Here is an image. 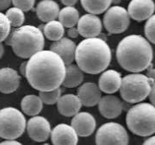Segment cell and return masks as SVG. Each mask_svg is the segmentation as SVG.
I'll use <instances>...</instances> for the list:
<instances>
[{"label": "cell", "instance_id": "6da1fadb", "mask_svg": "<svg viewBox=\"0 0 155 145\" xmlns=\"http://www.w3.org/2000/svg\"><path fill=\"white\" fill-rule=\"evenodd\" d=\"M65 73L66 64L61 56L50 49H42L28 58L24 77L40 92L61 87Z\"/></svg>", "mask_w": 155, "mask_h": 145}, {"label": "cell", "instance_id": "7a4b0ae2", "mask_svg": "<svg viewBox=\"0 0 155 145\" xmlns=\"http://www.w3.org/2000/svg\"><path fill=\"white\" fill-rule=\"evenodd\" d=\"M153 51L147 38L140 35L124 37L116 48V60L126 71L140 72L152 64Z\"/></svg>", "mask_w": 155, "mask_h": 145}, {"label": "cell", "instance_id": "3957f363", "mask_svg": "<svg viewBox=\"0 0 155 145\" xmlns=\"http://www.w3.org/2000/svg\"><path fill=\"white\" fill-rule=\"evenodd\" d=\"M112 54L109 44L99 37L85 38L76 47L75 62L84 72L98 74L107 69Z\"/></svg>", "mask_w": 155, "mask_h": 145}, {"label": "cell", "instance_id": "277c9868", "mask_svg": "<svg viewBox=\"0 0 155 145\" xmlns=\"http://www.w3.org/2000/svg\"><path fill=\"white\" fill-rule=\"evenodd\" d=\"M5 42L11 46L16 56L22 59H28L43 49L45 36L42 31L35 26L22 25L11 31Z\"/></svg>", "mask_w": 155, "mask_h": 145}, {"label": "cell", "instance_id": "5b68a950", "mask_svg": "<svg viewBox=\"0 0 155 145\" xmlns=\"http://www.w3.org/2000/svg\"><path fill=\"white\" fill-rule=\"evenodd\" d=\"M127 128L140 137L155 133V106L151 103H138L131 107L126 116Z\"/></svg>", "mask_w": 155, "mask_h": 145}, {"label": "cell", "instance_id": "8992f818", "mask_svg": "<svg viewBox=\"0 0 155 145\" xmlns=\"http://www.w3.org/2000/svg\"><path fill=\"white\" fill-rule=\"evenodd\" d=\"M153 81L147 75L132 72L122 79L120 94L122 99L129 104H136L145 100L150 93Z\"/></svg>", "mask_w": 155, "mask_h": 145}, {"label": "cell", "instance_id": "52a82bcc", "mask_svg": "<svg viewBox=\"0 0 155 145\" xmlns=\"http://www.w3.org/2000/svg\"><path fill=\"white\" fill-rule=\"evenodd\" d=\"M26 118L23 112L15 107L0 110V137L3 139H17L26 130Z\"/></svg>", "mask_w": 155, "mask_h": 145}, {"label": "cell", "instance_id": "ba28073f", "mask_svg": "<svg viewBox=\"0 0 155 145\" xmlns=\"http://www.w3.org/2000/svg\"><path fill=\"white\" fill-rule=\"evenodd\" d=\"M129 142L126 129L122 124L110 122L103 124L96 134L97 144H127Z\"/></svg>", "mask_w": 155, "mask_h": 145}, {"label": "cell", "instance_id": "9c48e42d", "mask_svg": "<svg viewBox=\"0 0 155 145\" xmlns=\"http://www.w3.org/2000/svg\"><path fill=\"white\" fill-rule=\"evenodd\" d=\"M104 26L110 34H121L126 31L130 24L127 11L122 6L114 5L105 11L103 19Z\"/></svg>", "mask_w": 155, "mask_h": 145}, {"label": "cell", "instance_id": "30bf717a", "mask_svg": "<svg viewBox=\"0 0 155 145\" xmlns=\"http://www.w3.org/2000/svg\"><path fill=\"white\" fill-rule=\"evenodd\" d=\"M26 129L30 139L37 143H42L49 138L51 134V125L48 120L41 116H33L27 123Z\"/></svg>", "mask_w": 155, "mask_h": 145}, {"label": "cell", "instance_id": "8fae6325", "mask_svg": "<svg viewBox=\"0 0 155 145\" xmlns=\"http://www.w3.org/2000/svg\"><path fill=\"white\" fill-rule=\"evenodd\" d=\"M77 28L79 35L84 38L97 37L102 32L103 24L101 19L97 15L88 13L79 17Z\"/></svg>", "mask_w": 155, "mask_h": 145}, {"label": "cell", "instance_id": "7c38bea8", "mask_svg": "<svg viewBox=\"0 0 155 145\" xmlns=\"http://www.w3.org/2000/svg\"><path fill=\"white\" fill-rule=\"evenodd\" d=\"M129 17L136 22L147 20L155 11L153 0H131L127 6Z\"/></svg>", "mask_w": 155, "mask_h": 145}, {"label": "cell", "instance_id": "4fadbf2b", "mask_svg": "<svg viewBox=\"0 0 155 145\" xmlns=\"http://www.w3.org/2000/svg\"><path fill=\"white\" fill-rule=\"evenodd\" d=\"M71 125L78 137H86L94 133L97 127V121L91 113L78 112L72 117Z\"/></svg>", "mask_w": 155, "mask_h": 145}, {"label": "cell", "instance_id": "5bb4252c", "mask_svg": "<svg viewBox=\"0 0 155 145\" xmlns=\"http://www.w3.org/2000/svg\"><path fill=\"white\" fill-rule=\"evenodd\" d=\"M97 105L100 114L109 119L118 117L122 114L123 110V104L121 99L112 94L101 97Z\"/></svg>", "mask_w": 155, "mask_h": 145}, {"label": "cell", "instance_id": "9a60e30c", "mask_svg": "<svg viewBox=\"0 0 155 145\" xmlns=\"http://www.w3.org/2000/svg\"><path fill=\"white\" fill-rule=\"evenodd\" d=\"M51 141L54 144H77L78 136L72 125L60 123L51 130Z\"/></svg>", "mask_w": 155, "mask_h": 145}, {"label": "cell", "instance_id": "2e32d148", "mask_svg": "<svg viewBox=\"0 0 155 145\" xmlns=\"http://www.w3.org/2000/svg\"><path fill=\"white\" fill-rule=\"evenodd\" d=\"M21 82V76L17 70L6 67L0 69V93L11 94L15 93Z\"/></svg>", "mask_w": 155, "mask_h": 145}, {"label": "cell", "instance_id": "e0dca14e", "mask_svg": "<svg viewBox=\"0 0 155 145\" xmlns=\"http://www.w3.org/2000/svg\"><path fill=\"white\" fill-rule=\"evenodd\" d=\"M77 45L70 38L62 37L60 40L54 41L51 46L50 50L54 51L65 62L66 65H69L75 60V51Z\"/></svg>", "mask_w": 155, "mask_h": 145}, {"label": "cell", "instance_id": "ac0fdd59", "mask_svg": "<svg viewBox=\"0 0 155 145\" xmlns=\"http://www.w3.org/2000/svg\"><path fill=\"white\" fill-rule=\"evenodd\" d=\"M122 75L113 69H105L101 72L98 79V86L103 93L113 94L119 91L122 83Z\"/></svg>", "mask_w": 155, "mask_h": 145}, {"label": "cell", "instance_id": "d6986e66", "mask_svg": "<svg viewBox=\"0 0 155 145\" xmlns=\"http://www.w3.org/2000/svg\"><path fill=\"white\" fill-rule=\"evenodd\" d=\"M78 97L81 101L82 106L92 107L98 104L102 97V91L98 85L93 82H86L78 87Z\"/></svg>", "mask_w": 155, "mask_h": 145}, {"label": "cell", "instance_id": "ffe728a7", "mask_svg": "<svg viewBox=\"0 0 155 145\" xmlns=\"http://www.w3.org/2000/svg\"><path fill=\"white\" fill-rule=\"evenodd\" d=\"M57 109L64 117H73L81 109V101L78 95L68 93L61 95L59 100L57 101Z\"/></svg>", "mask_w": 155, "mask_h": 145}, {"label": "cell", "instance_id": "44dd1931", "mask_svg": "<svg viewBox=\"0 0 155 145\" xmlns=\"http://www.w3.org/2000/svg\"><path fill=\"white\" fill-rule=\"evenodd\" d=\"M60 6L54 0H41L36 6V15L43 22H48L58 18Z\"/></svg>", "mask_w": 155, "mask_h": 145}, {"label": "cell", "instance_id": "7402d4cb", "mask_svg": "<svg viewBox=\"0 0 155 145\" xmlns=\"http://www.w3.org/2000/svg\"><path fill=\"white\" fill-rule=\"evenodd\" d=\"M84 80V72L77 64L66 65V73L62 85L67 88H74L80 86Z\"/></svg>", "mask_w": 155, "mask_h": 145}, {"label": "cell", "instance_id": "603a6c76", "mask_svg": "<svg viewBox=\"0 0 155 145\" xmlns=\"http://www.w3.org/2000/svg\"><path fill=\"white\" fill-rule=\"evenodd\" d=\"M43 108V103L39 95L28 94L22 98L21 101V109L23 114L33 117L39 115Z\"/></svg>", "mask_w": 155, "mask_h": 145}, {"label": "cell", "instance_id": "cb8c5ba5", "mask_svg": "<svg viewBox=\"0 0 155 145\" xmlns=\"http://www.w3.org/2000/svg\"><path fill=\"white\" fill-rule=\"evenodd\" d=\"M58 19L65 28H71L78 23L79 19V13L75 7L66 6L60 11Z\"/></svg>", "mask_w": 155, "mask_h": 145}, {"label": "cell", "instance_id": "d4e9b609", "mask_svg": "<svg viewBox=\"0 0 155 145\" xmlns=\"http://www.w3.org/2000/svg\"><path fill=\"white\" fill-rule=\"evenodd\" d=\"M42 33L47 39L54 42L63 37L65 33V27L59 20H52L46 22L42 29Z\"/></svg>", "mask_w": 155, "mask_h": 145}, {"label": "cell", "instance_id": "484cf974", "mask_svg": "<svg viewBox=\"0 0 155 145\" xmlns=\"http://www.w3.org/2000/svg\"><path fill=\"white\" fill-rule=\"evenodd\" d=\"M80 2L84 11L95 15L105 12L111 5V0H80Z\"/></svg>", "mask_w": 155, "mask_h": 145}, {"label": "cell", "instance_id": "4316f807", "mask_svg": "<svg viewBox=\"0 0 155 145\" xmlns=\"http://www.w3.org/2000/svg\"><path fill=\"white\" fill-rule=\"evenodd\" d=\"M5 15L11 23V26L14 29L22 26L25 20L24 11L15 6L8 8Z\"/></svg>", "mask_w": 155, "mask_h": 145}, {"label": "cell", "instance_id": "83f0119b", "mask_svg": "<svg viewBox=\"0 0 155 145\" xmlns=\"http://www.w3.org/2000/svg\"><path fill=\"white\" fill-rule=\"evenodd\" d=\"M61 96V87H58L54 90L49 91H40L39 97L42 101L43 104L46 105H54L59 100Z\"/></svg>", "mask_w": 155, "mask_h": 145}, {"label": "cell", "instance_id": "f1b7e54d", "mask_svg": "<svg viewBox=\"0 0 155 145\" xmlns=\"http://www.w3.org/2000/svg\"><path fill=\"white\" fill-rule=\"evenodd\" d=\"M11 31V23L5 14L0 11V42H4Z\"/></svg>", "mask_w": 155, "mask_h": 145}, {"label": "cell", "instance_id": "f546056e", "mask_svg": "<svg viewBox=\"0 0 155 145\" xmlns=\"http://www.w3.org/2000/svg\"><path fill=\"white\" fill-rule=\"evenodd\" d=\"M145 35L148 42L155 44V14L147 20L145 24Z\"/></svg>", "mask_w": 155, "mask_h": 145}, {"label": "cell", "instance_id": "4dcf8cb0", "mask_svg": "<svg viewBox=\"0 0 155 145\" xmlns=\"http://www.w3.org/2000/svg\"><path fill=\"white\" fill-rule=\"evenodd\" d=\"M35 0H12V5L22 11H29L33 9Z\"/></svg>", "mask_w": 155, "mask_h": 145}, {"label": "cell", "instance_id": "1f68e13d", "mask_svg": "<svg viewBox=\"0 0 155 145\" xmlns=\"http://www.w3.org/2000/svg\"><path fill=\"white\" fill-rule=\"evenodd\" d=\"M67 34H68V36L70 38H77L78 36L79 35V32L78 30V28H75V26L68 28Z\"/></svg>", "mask_w": 155, "mask_h": 145}, {"label": "cell", "instance_id": "d6a6232c", "mask_svg": "<svg viewBox=\"0 0 155 145\" xmlns=\"http://www.w3.org/2000/svg\"><path fill=\"white\" fill-rule=\"evenodd\" d=\"M146 70H147V74L146 75L148 78L151 79L153 81H155V68L153 67V65L151 64Z\"/></svg>", "mask_w": 155, "mask_h": 145}, {"label": "cell", "instance_id": "836d02e7", "mask_svg": "<svg viewBox=\"0 0 155 145\" xmlns=\"http://www.w3.org/2000/svg\"><path fill=\"white\" fill-rule=\"evenodd\" d=\"M12 4V0H0V11L7 10Z\"/></svg>", "mask_w": 155, "mask_h": 145}, {"label": "cell", "instance_id": "e575fe53", "mask_svg": "<svg viewBox=\"0 0 155 145\" xmlns=\"http://www.w3.org/2000/svg\"><path fill=\"white\" fill-rule=\"evenodd\" d=\"M148 97H149L151 104L155 106V81L152 85V88H151V91H150V93L148 95Z\"/></svg>", "mask_w": 155, "mask_h": 145}, {"label": "cell", "instance_id": "d590c367", "mask_svg": "<svg viewBox=\"0 0 155 145\" xmlns=\"http://www.w3.org/2000/svg\"><path fill=\"white\" fill-rule=\"evenodd\" d=\"M1 145H17L21 144L20 142L17 141V139H4V141H2L0 143Z\"/></svg>", "mask_w": 155, "mask_h": 145}, {"label": "cell", "instance_id": "8d00e7d4", "mask_svg": "<svg viewBox=\"0 0 155 145\" xmlns=\"http://www.w3.org/2000/svg\"><path fill=\"white\" fill-rule=\"evenodd\" d=\"M61 3L66 6H73L76 5L78 0H61Z\"/></svg>", "mask_w": 155, "mask_h": 145}, {"label": "cell", "instance_id": "74e56055", "mask_svg": "<svg viewBox=\"0 0 155 145\" xmlns=\"http://www.w3.org/2000/svg\"><path fill=\"white\" fill-rule=\"evenodd\" d=\"M26 66H27V62H22V64L20 65V67H19V71H20V73L25 76V71H26Z\"/></svg>", "mask_w": 155, "mask_h": 145}, {"label": "cell", "instance_id": "f35d334b", "mask_svg": "<svg viewBox=\"0 0 155 145\" xmlns=\"http://www.w3.org/2000/svg\"><path fill=\"white\" fill-rule=\"evenodd\" d=\"M144 144L148 145V144H155V136H153V137H150L149 138L144 141L143 143Z\"/></svg>", "mask_w": 155, "mask_h": 145}, {"label": "cell", "instance_id": "ab89813d", "mask_svg": "<svg viewBox=\"0 0 155 145\" xmlns=\"http://www.w3.org/2000/svg\"><path fill=\"white\" fill-rule=\"evenodd\" d=\"M5 53V46L3 44V42H0V59L3 57Z\"/></svg>", "mask_w": 155, "mask_h": 145}, {"label": "cell", "instance_id": "60d3db41", "mask_svg": "<svg viewBox=\"0 0 155 145\" xmlns=\"http://www.w3.org/2000/svg\"><path fill=\"white\" fill-rule=\"evenodd\" d=\"M120 2H121V0H111V4H114L115 5L119 4Z\"/></svg>", "mask_w": 155, "mask_h": 145}]
</instances>
